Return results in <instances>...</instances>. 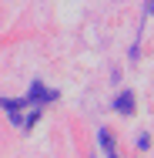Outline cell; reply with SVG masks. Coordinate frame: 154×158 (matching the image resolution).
I'll use <instances>...</instances> for the list:
<instances>
[{
	"instance_id": "obj_2",
	"label": "cell",
	"mask_w": 154,
	"mask_h": 158,
	"mask_svg": "<svg viewBox=\"0 0 154 158\" xmlns=\"http://www.w3.org/2000/svg\"><path fill=\"white\" fill-rule=\"evenodd\" d=\"M101 145H104V152H107V155L114 158V138H111L107 131H101Z\"/></svg>"
},
{
	"instance_id": "obj_1",
	"label": "cell",
	"mask_w": 154,
	"mask_h": 158,
	"mask_svg": "<svg viewBox=\"0 0 154 158\" xmlns=\"http://www.w3.org/2000/svg\"><path fill=\"white\" fill-rule=\"evenodd\" d=\"M114 111H121V114H131L134 111V94H117V101H114Z\"/></svg>"
}]
</instances>
